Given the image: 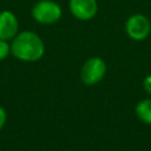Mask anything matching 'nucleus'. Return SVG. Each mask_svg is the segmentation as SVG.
<instances>
[{
    "label": "nucleus",
    "mask_w": 151,
    "mask_h": 151,
    "mask_svg": "<svg viewBox=\"0 0 151 151\" xmlns=\"http://www.w3.org/2000/svg\"><path fill=\"white\" fill-rule=\"evenodd\" d=\"M11 53L18 60L34 63L44 57L45 44L35 32L22 31L11 40Z\"/></svg>",
    "instance_id": "obj_1"
},
{
    "label": "nucleus",
    "mask_w": 151,
    "mask_h": 151,
    "mask_svg": "<svg viewBox=\"0 0 151 151\" xmlns=\"http://www.w3.org/2000/svg\"><path fill=\"white\" fill-rule=\"evenodd\" d=\"M32 18L40 25L50 26L57 24L61 15L63 8L54 0H39L31 9Z\"/></svg>",
    "instance_id": "obj_2"
},
{
    "label": "nucleus",
    "mask_w": 151,
    "mask_h": 151,
    "mask_svg": "<svg viewBox=\"0 0 151 151\" xmlns=\"http://www.w3.org/2000/svg\"><path fill=\"white\" fill-rule=\"evenodd\" d=\"M125 32L134 41L145 40L151 33V21L144 14H132L125 22Z\"/></svg>",
    "instance_id": "obj_3"
},
{
    "label": "nucleus",
    "mask_w": 151,
    "mask_h": 151,
    "mask_svg": "<svg viewBox=\"0 0 151 151\" xmlns=\"http://www.w3.org/2000/svg\"><path fill=\"white\" fill-rule=\"evenodd\" d=\"M106 73V64L99 57H92L87 59L81 70H80V79L85 85L92 86L98 84Z\"/></svg>",
    "instance_id": "obj_4"
},
{
    "label": "nucleus",
    "mask_w": 151,
    "mask_h": 151,
    "mask_svg": "<svg viewBox=\"0 0 151 151\" xmlns=\"http://www.w3.org/2000/svg\"><path fill=\"white\" fill-rule=\"evenodd\" d=\"M68 9L71 14L81 21H87L93 19L98 12L97 0H70Z\"/></svg>",
    "instance_id": "obj_5"
},
{
    "label": "nucleus",
    "mask_w": 151,
    "mask_h": 151,
    "mask_svg": "<svg viewBox=\"0 0 151 151\" xmlns=\"http://www.w3.org/2000/svg\"><path fill=\"white\" fill-rule=\"evenodd\" d=\"M19 33V20L17 15L9 11L0 12V39L11 41Z\"/></svg>",
    "instance_id": "obj_6"
},
{
    "label": "nucleus",
    "mask_w": 151,
    "mask_h": 151,
    "mask_svg": "<svg viewBox=\"0 0 151 151\" xmlns=\"http://www.w3.org/2000/svg\"><path fill=\"white\" fill-rule=\"evenodd\" d=\"M136 114L139 120L151 125V99L140 100L136 105Z\"/></svg>",
    "instance_id": "obj_7"
},
{
    "label": "nucleus",
    "mask_w": 151,
    "mask_h": 151,
    "mask_svg": "<svg viewBox=\"0 0 151 151\" xmlns=\"http://www.w3.org/2000/svg\"><path fill=\"white\" fill-rule=\"evenodd\" d=\"M11 54V44L7 40L0 39V61L5 60Z\"/></svg>",
    "instance_id": "obj_8"
},
{
    "label": "nucleus",
    "mask_w": 151,
    "mask_h": 151,
    "mask_svg": "<svg viewBox=\"0 0 151 151\" xmlns=\"http://www.w3.org/2000/svg\"><path fill=\"white\" fill-rule=\"evenodd\" d=\"M143 87H144V90L147 93L151 94V74H149V76H146L144 78V80H143Z\"/></svg>",
    "instance_id": "obj_9"
},
{
    "label": "nucleus",
    "mask_w": 151,
    "mask_h": 151,
    "mask_svg": "<svg viewBox=\"0 0 151 151\" xmlns=\"http://www.w3.org/2000/svg\"><path fill=\"white\" fill-rule=\"evenodd\" d=\"M6 120H7V113H6V110H5L2 106H0V130L5 126Z\"/></svg>",
    "instance_id": "obj_10"
}]
</instances>
